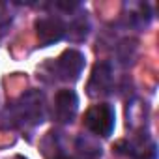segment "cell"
<instances>
[{
	"label": "cell",
	"instance_id": "obj_1",
	"mask_svg": "<svg viewBox=\"0 0 159 159\" xmlns=\"http://www.w3.org/2000/svg\"><path fill=\"white\" fill-rule=\"evenodd\" d=\"M15 120L19 124L38 125L45 118V99L39 92H26L13 109Z\"/></svg>",
	"mask_w": 159,
	"mask_h": 159
},
{
	"label": "cell",
	"instance_id": "obj_2",
	"mask_svg": "<svg viewBox=\"0 0 159 159\" xmlns=\"http://www.w3.org/2000/svg\"><path fill=\"white\" fill-rule=\"evenodd\" d=\"M86 127L98 137H109L114 129V111L107 103H99L88 109L84 116Z\"/></svg>",
	"mask_w": 159,
	"mask_h": 159
},
{
	"label": "cell",
	"instance_id": "obj_3",
	"mask_svg": "<svg viewBox=\"0 0 159 159\" xmlns=\"http://www.w3.org/2000/svg\"><path fill=\"white\" fill-rule=\"evenodd\" d=\"M84 69V54L75 49L64 51L56 60V73L62 81L75 83Z\"/></svg>",
	"mask_w": 159,
	"mask_h": 159
},
{
	"label": "cell",
	"instance_id": "obj_4",
	"mask_svg": "<svg viewBox=\"0 0 159 159\" xmlns=\"http://www.w3.org/2000/svg\"><path fill=\"white\" fill-rule=\"evenodd\" d=\"M66 30H67L66 25L58 17H43L36 21V34H38L41 47H47V45H52L64 39Z\"/></svg>",
	"mask_w": 159,
	"mask_h": 159
},
{
	"label": "cell",
	"instance_id": "obj_5",
	"mask_svg": "<svg viewBox=\"0 0 159 159\" xmlns=\"http://www.w3.org/2000/svg\"><path fill=\"white\" fill-rule=\"evenodd\" d=\"M112 86V67L107 62L96 64L92 69V77H90V83H88V94L92 98H99L109 94Z\"/></svg>",
	"mask_w": 159,
	"mask_h": 159
},
{
	"label": "cell",
	"instance_id": "obj_6",
	"mask_svg": "<svg viewBox=\"0 0 159 159\" xmlns=\"http://www.w3.org/2000/svg\"><path fill=\"white\" fill-rule=\"evenodd\" d=\"M79 111V98L73 90H60L56 94V118L62 124H71Z\"/></svg>",
	"mask_w": 159,
	"mask_h": 159
},
{
	"label": "cell",
	"instance_id": "obj_7",
	"mask_svg": "<svg viewBox=\"0 0 159 159\" xmlns=\"http://www.w3.org/2000/svg\"><path fill=\"white\" fill-rule=\"evenodd\" d=\"M77 150L81 155H84V159H96L101 155V144L94 135H79Z\"/></svg>",
	"mask_w": 159,
	"mask_h": 159
},
{
	"label": "cell",
	"instance_id": "obj_8",
	"mask_svg": "<svg viewBox=\"0 0 159 159\" xmlns=\"http://www.w3.org/2000/svg\"><path fill=\"white\" fill-rule=\"evenodd\" d=\"M56 6L60 10H66V11H71L75 8H79V2H56Z\"/></svg>",
	"mask_w": 159,
	"mask_h": 159
},
{
	"label": "cell",
	"instance_id": "obj_9",
	"mask_svg": "<svg viewBox=\"0 0 159 159\" xmlns=\"http://www.w3.org/2000/svg\"><path fill=\"white\" fill-rule=\"evenodd\" d=\"M15 159H25V157H23V155H17V157H15Z\"/></svg>",
	"mask_w": 159,
	"mask_h": 159
},
{
	"label": "cell",
	"instance_id": "obj_10",
	"mask_svg": "<svg viewBox=\"0 0 159 159\" xmlns=\"http://www.w3.org/2000/svg\"><path fill=\"white\" fill-rule=\"evenodd\" d=\"M60 159H69V157H60Z\"/></svg>",
	"mask_w": 159,
	"mask_h": 159
}]
</instances>
